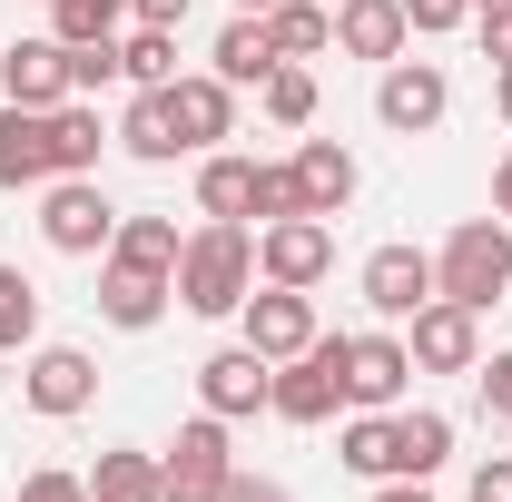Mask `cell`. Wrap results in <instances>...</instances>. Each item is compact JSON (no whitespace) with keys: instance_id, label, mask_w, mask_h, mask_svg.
<instances>
[{"instance_id":"obj_1","label":"cell","mask_w":512,"mask_h":502,"mask_svg":"<svg viewBox=\"0 0 512 502\" xmlns=\"http://www.w3.org/2000/svg\"><path fill=\"white\" fill-rule=\"evenodd\" d=\"M247 296H256V237L237 217H207L178 247V306L188 315H237Z\"/></svg>"},{"instance_id":"obj_2","label":"cell","mask_w":512,"mask_h":502,"mask_svg":"<svg viewBox=\"0 0 512 502\" xmlns=\"http://www.w3.org/2000/svg\"><path fill=\"white\" fill-rule=\"evenodd\" d=\"M434 296H453V306H493V296H512V227L503 217H463L444 237V256H434Z\"/></svg>"},{"instance_id":"obj_3","label":"cell","mask_w":512,"mask_h":502,"mask_svg":"<svg viewBox=\"0 0 512 502\" xmlns=\"http://www.w3.org/2000/svg\"><path fill=\"white\" fill-rule=\"evenodd\" d=\"M345 404V335H316L306 355H286L276 384H266V414L276 424H325Z\"/></svg>"},{"instance_id":"obj_4","label":"cell","mask_w":512,"mask_h":502,"mask_svg":"<svg viewBox=\"0 0 512 502\" xmlns=\"http://www.w3.org/2000/svg\"><path fill=\"white\" fill-rule=\"evenodd\" d=\"M227 473H237L227 414H197V424H178L168 463H158V502H227Z\"/></svg>"},{"instance_id":"obj_5","label":"cell","mask_w":512,"mask_h":502,"mask_svg":"<svg viewBox=\"0 0 512 502\" xmlns=\"http://www.w3.org/2000/svg\"><path fill=\"white\" fill-rule=\"evenodd\" d=\"M40 237H50L60 256H109L119 207L99 197V178H50V188H40Z\"/></svg>"},{"instance_id":"obj_6","label":"cell","mask_w":512,"mask_h":502,"mask_svg":"<svg viewBox=\"0 0 512 502\" xmlns=\"http://www.w3.org/2000/svg\"><path fill=\"white\" fill-rule=\"evenodd\" d=\"M444 109H453V79H444L434 60H384L375 119L394 128V138H434V128H444Z\"/></svg>"},{"instance_id":"obj_7","label":"cell","mask_w":512,"mask_h":502,"mask_svg":"<svg viewBox=\"0 0 512 502\" xmlns=\"http://www.w3.org/2000/svg\"><path fill=\"white\" fill-rule=\"evenodd\" d=\"M404 325H414V335H404L414 375H473V365H483V325H473V306L434 296V306H414Z\"/></svg>"},{"instance_id":"obj_8","label":"cell","mask_w":512,"mask_h":502,"mask_svg":"<svg viewBox=\"0 0 512 502\" xmlns=\"http://www.w3.org/2000/svg\"><path fill=\"white\" fill-rule=\"evenodd\" d=\"M335 266V217H276L256 227V276L266 286H316Z\"/></svg>"},{"instance_id":"obj_9","label":"cell","mask_w":512,"mask_h":502,"mask_svg":"<svg viewBox=\"0 0 512 502\" xmlns=\"http://www.w3.org/2000/svg\"><path fill=\"white\" fill-rule=\"evenodd\" d=\"M20 394H30V414L69 424V414H89V404H99V365H89L79 345H30V365H20Z\"/></svg>"},{"instance_id":"obj_10","label":"cell","mask_w":512,"mask_h":502,"mask_svg":"<svg viewBox=\"0 0 512 502\" xmlns=\"http://www.w3.org/2000/svg\"><path fill=\"white\" fill-rule=\"evenodd\" d=\"M237 315H247V345L266 355V365L306 355V345L325 335V325H316V296H306V286H256V296H247Z\"/></svg>"},{"instance_id":"obj_11","label":"cell","mask_w":512,"mask_h":502,"mask_svg":"<svg viewBox=\"0 0 512 502\" xmlns=\"http://www.w3.org/2000/svg\"><path fill=\"white\" fill-rule=\"evenodd\" d=\"M404 384H414L404 335H345V404H355V414H394Z\"/></svg>"},{"instance_id":"obj_12","label":"cell","mask_w":512,"mask_h":502,"mask_svg":"<svg viewBox=\"0 0 512 502\" xmlns=\"http://www.w3.org/2000/svg\"><path fill=\"white\" fill-rule=\"evenodd\" d=\"M168 119H178V148H188V158H207L217 138H237V89H227L217 69L168 79Z\"/></svg>"},{"instance_id":"obj_13","label":"cell","mask_w":512,"mask_h":502,"mask_svg":"<svg viewBox=\"0 0 512 502\" xmlns=\"http://www.w3.org/2000/svg\"><path fill=\"white\" fill-rule=\"evenodd\" d=\"M0 99H20V109H60L69 99V40H10L0 50Z\"/></svg>"},{"instance_id":"obj_14","label":"cell","mask_w":512,"mask_h":502,"mask_svg":"<svg viewBox=\"0 0 512 502\" xmlns=\"http://www.w3.org/2000/svg\"><path fill=\"white\" fill-rule=\"evenodd\" d=\"M266 384H276V365H266L256 345H227V355H207V365H197V404L237 424V414H266Z\"/></svg>"},{"instance_id":"obj_15","label":"cell","mask_w":512,"mask_h":502,"mask_svg":"<svg viewBox=\"0 0 512 502\" xmlns=\"http://www.w3.org/2000/svg\"><path fill=\"white\" fill-rule=\"evenodd\" d=\"M50 178H60L50 109H20V99H0V188H50Z\"/></svg>"},{"instance_id":"obj_16","label":"cell","mask_w":512,"mask_h":502,"mask_svg":"<svg viewBox=\"0 0 512 502\" xmlns=\"http://www.w3.org/2000/svg\"><path fill=\"white\" fill-rule=\"evenodd\" d=\"M355 286H365L375 315H414V306H434V256L424 247H375L355 266Z\"/></svg>"},{"instance_id":"obj_17","label":"cell","mask_w":512,"mask_h":502,"mask_svg":"<svg viewBox=\"0 0 512 502\" xmlns=\"http://www.w3.org/2000/svg\"><path fill=\"white\" fill-rule=\"evenodd\" d=\"M404 40H414V20H404V0H335V50L345 60H404Z\"/></svg>"},{"instance_id":"obj_18","label":"cell","mask_w":512,"mask_h":502,"mask_svg":"<svg viewBox=\"0 0 512 502\" xmlns=\"http://www.w3.org/2000/svg\"><path fill=\"white\" fill-rule=\"evenodd\" d=\"M276 60H286V50H276L266 10H237V20L217 30V79H227V89H266V79H276Z\"/></svg>"},{"instance_id":"obj_19","label":"cell","mask_w":512,"mask_h":502,"mask_svg":"<svg viewBox=\"0 0 512 502\" xmlns=\"http://www.w3.org/2000/svg\"><path fill=\"white\" fill-rule=\"evenodd\" d=\"M296 197H306V217H345V197H355V158L335 148V138H296Z\"/></svg>"},{"instance_id":"obj_20","label":"cell","mask_w":512,"mask_h":502,"mask_svg":"<svg viewBox=\"0 0 512 502\" xmlns=\"http://www.w3.org/2000/svg\"><path fill=\"white\" fill-rule=\"evenodd\" d=\"M178 306V286L168 276H138V266H99V315L119 325V335H148L158 315Z\"/></svg>"},{"instance_id":"obj_21","label":"cell","mask_w":512,"mask_h":502,"mask_svg":"<svg viewBox=\"0 0 512 502\" xmlns=\"http://www.w3.org/2000/svg\"><path fill=\"white\" fill-rule=\"evenodd\" d=\"M444 463H453V414H434V404H394V473L424 483V473H444Z\"/></svg>"},{"instance_id":"obj_22","label":"cell","mask_w":512,"mask_h":502,"mask_svg":"<svg viewBox=\"0 0 512 502\" xmlns=\"http://www.w3.org/2000/svg\"><path fill=\"white\" fill-rule=\"evenodd\" d=\"M197 217H256V158H227V148H207L197 158Z\"/></svg>"},{"instance_id":"obj_23","label":"cell","mask_w":512,"mask_h":502,"mask_svg":"<svg viewBox=\"0 0 512 502\" xmlns=\"http://www.w3.org/2000/svg\"><path fill=\"white\" fill-rule=\"evenodd\" d=\"M178 217H119V237H109V266H138V276H168L178 286Z\"/></svg>"},{"instance_id":"obj_24","label":"cell","mask_w":512,"mask_h":502,"mask_svg":"<svg viewBox=\"0 0 512 502\" xmlns=\"http://www.w3.org/2000/svg\"><path fill=\"white\" fill-rule=\"evenodd\" d=\"M119 148H128V158H148V168L188 158V148H178V119H168V89H138V99H128V119H119Z\"/></svg>"},{"instance_id":"obj_25","label":"cell","mask_w":512,"mask_h":502,"mask_svg":"<svg viewBox=\"0 0 512 502\" xmlns=\"http://www.w3.org/2000/svg\"><path fill=\"white\" fill-rule=\"evenodd\" d=\"M50 148H60V178H99V148H109L99 138V109L89 99H60L50 109Z\"/></svg>"},{"instance_id":"obj_26","label":"cell","mask_w":512,"mask_h":502,"mask_svg":"<svg viewBox=\"0 0 512 502\" xmlns=\"http://www.w3.org/2000/svg\"><path fill=\"white\" fill-rule=\"evenodd\" d=\"M335 463L365 473V483H394V414H355L345 443H335Z\"/></svg>"},{"instance_id":"obj_27","label":"cell","mask_w":512,"mask_h":502,"mask_svg":"<svg viewBox=\"0 0 512 502\" xmlns=\"http://www.w3.org/2000/svg\"><path fill=\"white\" fill-rule=\"evenodd\" d=\"M266 30H276V50H286V60L335 50V10H316V0H276V10H266Z\"/></svg>"},{"instance_id":"obj_28","label":"cell","mask_w":512,"mask_h":502,"mask_svg":"<svg viewBox=\"0 0 512 502\" xmlns=\"http://www.w3.org/2000/svg\"><path fill=\"white\" fill-rule=\"evenodd\" d=\"M119 79H138V89H168V79H178V30H148V20H138V30L119 40Z\"/></svg>"},{"instance_id":"obj_29","label":"cell","mask_w":512,"mask_h":502,"mask_svg":"<svg viewBox=\"0 0 512 502\" xmlns=\"http://www.w3.org/2000/svg\"><path fill=\"white\" fill-rule=\"evenodd\" d=\"M89 502H158V463H148V453H99Z\"/></svg>"},{"instance_id":"obj_30","label":"cell","mask_w":512,"mask_h":502,"mask_svg":"<svg viewBox=\"0 0 512 502\" xmlns=\"http://www.w3.org/2000/svg\"><path fill=\"white\" fill-rule=\"evenodd\" d=\"M30 335H40V286L0 266V355H30Z\"/></svg>"},{"instance_id":"obj_31","label":"cell","mask_w":512,"mask_h":502,"mask_svg":"<svg viewBox=\"0 0 512 502\" xmlns=\"http://www.w3.org/2000/svg\"><path fill=\"white\" fill-rule=\"evenodd\" d=\"M256 99H266V119H276V128H306V119H316V69H306V60H276V79H266Z\"/></svg>"},{"instance_id":"obj_32","label":"cell","mask_w":512,"mask_h":502,"mask_svg":"<svg viewBox=\"0 0 512 502\" xmlns=\"http://www.w3.org/2000/svg\"><path fill=\"white\" fill-rule=\"evenodd\" d=\"M119 20H128V0H50V30L60 40H109Z\"/></svg>"},{"instance_id":"obj_33","label":"cell","mask_w":512,"mask_h":502,"mask_svg":"<svg viewBox=\"0 0 512 502\" xmlns=\"http://www.w3.org/2000/svg\"><path fill=\"white\" fill-rule=\"evenodd\" d=\"M109 79H119V40H69V99H89Z\"/></svg>"},{"instance_id":"obj_34","label":"cell","mask_w":512,"mask_h":502,"mask_svg":"<svg viewBox=\"0 0 512 502\" xmlns=\"http://www.w3.org/2000/svg\"><path fill=\"white\" fill-rule=\"evenodd\" d=\"M276 217H306V197H296V168H286V158L256 168V227H276Z\"/></svg>"},{"instance_id":"obj_35","label":"cell","mask_w":512,"mask_h":502,"mask_svg":"<svg viewBox=\"0 0 512 502\" xmlns=\"http://www.w3.org/2000/svg\"><path fill=\"white\" fill-rule=\"evenodd\" d=\"M20 502H89V473H30Z\"/></svg>"},{"instance_id":"obj_36","label":"cell","mask_w":512,"mask_h":502,"mask_svg":"<svg viewBox=\"0 0 512 502\" xmlns=\"http://www.w3.org/2000/svg\"><path fill=\"white\" fill-rule=\"evenodd\" d=\"M473 375H483V414H503V424H512V345L493 355V365H473Z\"/></svg>"},{"instance_id":"obj_37","label":"cell","mask_w":512,"mask_h":502,"mask_svg":"<svg viewBox=\"0 0 512 502\" xmlns=\"http://www.w3.org/2000/svg\"><path fill=\"white\" fill-rule=\"evenodd\" d=\"M404 20H414V30H463L473 0H404Z\"/></svg>"},{"instance_id":"obj_38","label":"cell","mask_w":512,"mask_h":502,"mask_svg":"<svg viewBox=\"0 0 512 502\" xmlns=\"http://www.w3.org/2000/svg\"><path fill=\"white\" fill-rule=\"evenodd\" d=\"M473 502H512V453H493V463H473Z\"/></svg>"},{"instance_id":"obj_39","label":"cell","mask_w":512,"mask_h":502,"mask_svg":"<svg viewBox=\"0 0 512 502\" xmlns=\"http://www.w3.org/2000/svg\"><path fill=\"white\" fill-rule=\"evenodd\" d=\"M128 20H148V30H188V0H128Z\"/></svg>"},{"instance_id":"obj_40","label":"cell","mask_w":512,"mask_h":502,"mask_svg":"<svg viewBox=\"0 0 512 502\" xmlns=\"http://www.w3.org/2000/svg\"><path fill=\"white\" fill-rule=\"evenodd\" d=\"M227 502H286V483H266V473H227Z\"/></svg>"},{"instance_id":"obj_41","label":"cell","mask_w":512,"mask_h":502,"mask_svg":"<svg viewBox=\"0 0 512 502\" xmlns=\"http://www.w3.org/2000/svg\"><path fill=\"white\" fill-rule=\"evenodd\" d=\"M483 60H493V69H512V20H483Z\"/></svg>"},{"instance_id":"obj_42","label":"cell","mask_w":512,"mask_h":502,"mask_svg":"<svg viewBox=\"0 0 512 502\" xmlns=\"http://www.w3.org/2000/svg\"><path fill=\"white\" fill-rule=\"evenodd\" d=\"M375 502H434V493H424V483H404V473H394V483H375Z\"/></svg>"},{"instance_id":"obj_43","label":"cell","mask_w":512,"mask_h":502,"mask_svg":"<svg viewBox=\"0 0 512 502\" xmlns=\"http://www.w3.org/2000/svg\"><path fill=\"white\" fill-rule=\"evenodd\" d=\"M493 207H503V227H512V158L493 168Z\"/></svg>"},{"instance_id":"obj_44","label":"cell","mask_w":512,"mask_h":502,"mask_svg":"<svg viewBox=\"0 0 512 502\" xmlns=\"http://www.w3.org/2000/svg\"><path fill=\"white\" fill-rule=\"evenodd\" d=\"M493 109H503V128H512V69H503V79H493Z\"/></svg>"},{"instance_id":"obj_45","label":"cell","mask_w":512,"mask_h":502,"mask_svg":"<svg viewBox=\"0 0 512 502\" xmlns=\"http://www.w3.org/2000/svg\"><path fill=\"white\" fill-rule=\"evenodd\" d=\"M473 20H512V0H473Z\"/></svg>"},{"instance_id":"obj_46","label":"cell","mask_w":512,"mask_h":502,"mask_svg":"<svg viewBox=\"0 0 512 502\" xmlns=\"http://www.w3.org/2000/svg\"><path fill=\"white\" fill-rule=\"evenodd\" d=\"M237 10H276V0H237Z\"/></svg>"}]
</instances>
